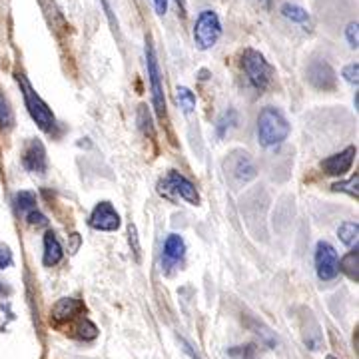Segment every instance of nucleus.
<instances>
[{"label":"nucleus","mask_w":359,"mask_h":359,"mask_svg":"<svg viewBox=\"0 0 359 359\" xmlns=\"http://www.w3.org/2000/svg\"><path fill=\"white\" fill-rule=\"evenodd\" d=\"M228 355L231 359H256L257 351L254 344H248V346H236L228 349Z\"/></svg>","instance_id":"22"},{"label":"nucleus","mask_w":359,"mask_h":359,"mask_svg":"<svg viewBox=\"0 0 359 359\" xmlns=\"http://www.w3.org/2000/svg\"><path fill=\"white\" fill-rule=\"evenodd\" d=\"M358 184H359V178H358V174H355L353 178H349L347 182H337V184H334L332 188H334V192H346L349 194L351 198H358L359 196Z\"/></svg>","instance_id":"23"},{"label":"nucleus","mask_w":359,"mask_h":359,"mask_svg":"<svg viewBox=\"0 0 359 359\" xmlns=\"http://www.w3.org/2000/svg\"><path fill=\"white\" fill-rule=\"evenodd\" d=\"M242 68H244L245 76L250 80V84L254 86L256 90H266L271 82V66L269 62L264 58L262 52L254 50V48H248L242 54Z\"/></svg>","instance_id":"3"},{"label":"nucleus","mask_w":359,"mask_h":359,"mask_svg":"<svg viewBox=\"0 0 359 359\" xmlns=\"http://www.w3.org/2000/svg\"><path fill=\"white\" fill-rule=\"evenodd\" d=\"M358 233H359L358 222H344V224L339 226V230H337L339 240H341L346 245H358Z\"/></svg>","instance_id":"19"},{"label":"nucleus","mask_w":359,"mask_h":359,"mask_svg":"<svg viewBox=\"0 0 359 359\" xmlns=\"http://www.w3.org/2000/svg\"><path fill=\"white\" fill-rule=\"evenodd\" d=\"M337 252L332 244L327 242H320L316 248V271H318V278L321 282H332L337 276Z\"/></svg>","instance_id":"7"},{"label":"nucleus","mask_w":359,"mask_h":359,"mask_svg":"<svg viewBox=\"0 0 359 359\" xmlns=\"http://www.w3.org/2000/svg\"><path fill=\"white\" fill-rule=\"evenodd\" d=\"M22 166L32 174H44L46 172L48 160H46V150H44L42 142L30 140L26 144L25 152H22Z\"/></svg>","instance_id":"10"},{"label":"nucleus","mask_w":359,"mask_h":359,"mask_svg":"<svg viewBox=\"0 0 359 359\" xmlns=\"http://www.w3.org/2000/svg\"><path fill=\"white\" fill-rule=\"evenodd\" d=\"M262 2H264L266 6H269V4H271V0H262Z\"/></svg>","instance_id":"31"},{"label":"nucleus","mask_w":359,"mask_h":359,"mask_svg":"<svg viewBox=\"0 0 359 359\" xmlns=\"http://www.w3.org/2000/svg\"><path fill=\"white\" fill-rule=\"evenodd\" d=\"M76 332H78L76 335L80 337V339H94V337L98 335V330H96V325H94V323H92L90 320H86V318H84V320L78 323Z\"/></svg>","instance_id":"24"},{"label":"nucleus","mask_w":359,"mask_h":359,"mask_svg":"<svg viewBox=\"0 0 359 359\" xmlns=\"http://www.w3.org/2000/svg\"><path fill=\"white\" fill-rule=\"evenodd\" d=\"M178 4H180V8H182V13L186 11V2L184 0H178Z\"/></svg>","instance_id":"30"},{"label":"nucleus","mask_w":359,"mask_h":359,"mask_svg":"<svg viewBox=\"0 0 359 359\" xmlns=\"http://www.w3.org/2000/svg\"><path fill=\"white\" fill-rule=\"evenodd\" d=\"M308 80L320 90H334L337 76L335 70L325 60H318L308 68Z\"/></svg>","instance_id":"11"},{"label":"nucleus","mask_w":359,"mask_h":359,"mask_svg":"<svg viewBox=\"0 0 359 359\" xmlns=\"http://www.w3.org/2000/svg\"><path fill=\"white\" fill-rule=\"evenodd\" d=\"M65 256V250L58 242L56 233L54 231H46L44 233V256H42V262L46 268H52L56 264H60V259Z\"/></svg>","instance_id":"14"},{"label":"nucleus","mask_w":359,"mask_h":359,"mask_svg":"<svg viewBox=\"0 0 359 359\" xmlns=\"http://www.w3.org/2000/svg\"><path fill=\"white\" fill-rule=\"evenodd\" d=\"M82 302L76 297H62L54 304L52 308V320L56 323H66V321H72L76 316L82 313Z\"/></svg>","instance_id":"12"},{"label":"nucleus","mask_w":359,"mask_h":359,"mask_svg":"<svg viewBox=\"0 0 359 359\" xmlns=\"http://www.w3.org/2000/svg\"><path fill=\"white\" fill-rule=\"evenodd\" d=\"M18 84L22 88V96H25L28 114L32 116V120L39 124L40 130L50 132L54 128V124H56V118H54L52 110L48 108V104L40 98L39 94H36V90L32 88V84L28 82V78L22 76V74H18Z\"/></svg>","instance_id":"2"},{"label":"nucleus","mask_w":359,"mask_h":359,"mask_svg":"<svg viewBox=\"0 0 359 359\" xmlns=\"http://www.w3.org/2000/svg\"><path fill=\"white\" fill-rule=\"evenodd\" d=\"M282 14L287 20H292V22H297V25H309V14L306 13L302 6H297V4H283Z\"/></svg>","instance_id":"20"},{"label":"nucleus","mask_w":359,"mask_h":359,"mask_svg":"<svg viewBox=\"0 0 359 359\" xmlns=\"http://www.w3.org/2000/svg\"><path fill=\"white\" fill-rule=\"evenodd\" d=\"M222 36V22L214 11H202L194 25V44L200 50H210Z\"/></svg>","instance_id":"4"},{"label":"nucleus","mask_w":359,"mask_h":359,"mask_svg":"<svg viewBox=\"0 0 359 359\" xmlns=\"http://www.w3.org/2000/svg\"><path fill=\"white\" fill-rule=\"evenodd\" d=\"M176 102H178V106L186 112V114H190L194 108H196V96H194V92L190 88L180 86V88L176 90Z\"/></svg>","instance_id":"21"},{"label":"nucleus","mask_w":359,"mask_h":359,"mask_svg":"<svg viewBox=\"0 0 359 359\" xmlns=\"http://www.w3.org/2000/svg\"><path fill=\"white\" fill-rule=\"evenodd\" d=\"M184 254H186V242L180 238L178 233L168 236L166 242H164V259L168 264H178Z\"/></svg>","instance_id":"15"},{"label":"nucleus","mask_w":359,"mask_h":359,"mask_svg":"<svg viewBox=\"0 0 359 359\" xmlns=\"http://www.w3.org/2000/svg\"><path fill=\"white\" fill-rule=\"evenodd\" d=\"M358 266H359V254H358V245H355V250H351L347 256L341 257V262L337 264V269H341L349 280L358 282L359 280Z\"/></svg>","instance_id":"16"},{"label":"nucleus","mask_w":359,"mask_h":359,"mask_svg":"<svg viewBox=\"0 0 359 359\" xmlns=\"http://www.w3.org/2000/svg\"><path fill=\"white\" fill-rule=\"evenodd\" d=\"M25 219L30 224V226H46L48 224V219L44 214H40L39 210H32L30 214H26Z\"/></svg>","instance_id":"25"},{"label":"nucleus","mask_w":359,"mask_h":359,"mask_svg":"<svg viewBox=\"0 0 359 359\" xmlns=\"http://www.w3.org/2000/svg\"><path fill=\"white\" fill-rule=\"evenodd\" d=\"M14 126V110L6 94L0 92V130H11Z\"/></svg>","instance_id":"18"},{"label":"nucleus","mask_w":359,"mask_h":359,"mask_svg":"<svg viewBox=\"0 0 359 359\" xmlns=\"http://www.w3.org/2000/svg\"><path fill=\"white\" fill-rule=\"evenodd\" d=\"M346 36L347 42L351 48H358V22H349L346 28Z\"/></svg>","instance_id":"28"},{"label":"nucleus","mask_w":359,"mask_h":359,"mask_svg":"<svg viewBox=\"0 0 359 359\" xmlns=\"http://www.w3.org/2000/svg\"><path fill=\"white\" fill-rule=\"evenodd\" d=\"M0 292H2V287H0Z\"/></svg>","instance_id":"33"},{"label":"nucleus","mask_w":359,"mask_h":359,"mask_svg":"<svg viewBox=\"0 0 359 359\" xmlns=\"http://www.w3.org/2000/svg\"><path fill=\"white\" fill-rule=\"evenodd\" d=\"M230 172L231 176L240 182H250L252 178H256V166L252 162V158L245 152H238L230 158Z\"/></svg>","instance_id":"13"},{"label":"nucleus","mask_w":359,"mask_h":359,"mask_svg":"<svg viewBox=\"0 0 359 359\" xmlns=\"http://www.w3.org/2000/svg\"><path fill=\"white\" fill-rule=\"evenodd\" d=\"M325 359H335V358H334V355H327V358H325Z\"/></svg>","instance_id":"32"},{"label":"nucleus","mask_w":359,"mask_h":359,"mask_svg":"<svg viewBox=\"0 0 359 359\" xmlns=\"http://www.w3.org/2000/svg\"><path fill=\"white\" fill-rule=\"evenodd\" d=\"M290 136V122L285 120L282 110L266 106L257 116V142L264 148L280 146Z\"/></svg>","instance_id":"1"},{"label":"nucleus","mask_w":359,"mask_h":359,"mask_svg":"<svg viewBox=\"0 0 359 359\" xmlns=\"http://www.w3.org/2000/svg\"><path fill=\"white\" fill-rule=\"evenodd\" d=\"M146 66H148V78H150V90H152V104L158 118L166 116V98H164V88H162V72L158 66L154 46L150 40H146Z\"/></svg>","instance_id":"5"},{"label":"nucleus","mask_w":359,"mask_h":359,"mask_svg":"<svg viewBox=\"0 0 359 359\" xmlns=\"http://www.w3.org/2000/svg\"><path fill=\"white\" fill-rule=\"evenodd\" d=\"M344 78H346L347 82H351V84H358V74H359V66L358 62H351V65H347L344 68Z\"/></svg>","instance_id":"26"},{"label":"nucleus","mask_w":359,"mask_h":359,"mask_svg":"<svg viewBox=\"0 0 359 359\" xmlns=\"http://www.w3.org/2000/svg\"><path fill=\"white\" fill-rule=\"evenodd\" d=\"M14 205H16V212L18 214H30L32 210H39L36 208V196L32 192H28V190H22V192H18L14 196Z\"/></svg>","instance_id":"17"},{"label":"nucleus","mask_w":359,"mask_h":359,"mask_svg":"<svg viewBox=\"0 0 359 359\" xmlns=\"http://www.w3.org/2000/svg\"><path fill=\"white\" fill-rule=\"evenodd\" d=\"M90 226L100 231H116L120 228V214L110 202H100L90 214Z\"/></svg>","instance_id":"8"},{"label":"nucleus","mask_w":359,"mask_h":359,"mask_svg":"<svg viewBox=\"0 0 359 359\" xmlns=\"http://www.w3.org/2000/svg\"><path fill=\"white\" fill-rule=\"evenodd\" d=\"M154 2V8L158 14H166L168 11V0H152Z\"/></svg>","instance_id":"29"},{"label":"nucleus","mask_w":359,"mask_h":359,"mask_svg":"<svg viewBox=\"0 0 359 359\" xmlns=\"http://www.w3.org/2000/svg\"><path fill=\"white\" fill-rule=\"evenodd\" d=\"M11 264H13V252H11V248L0 244V269L8 268Z\"/></svg>","instance_id":"27"},{"label":"nucleus","mask_w":359,"mask_h":359,"mask_svg":"<svg viewBox=\"0 0 359 359\" xmlns=\"http://www.w3.org/2000/svg\"><path fill=\"white\" fill-rule=\"evenodd\" d=\"M358 154V148L355 146H347L346 150H341L339 154L330 156L321 162V170L330 176H344L347 174L351 166H353V160Z\"/></svg>","instance_id":"9"},{"label":"nucleus","mask_w":359,"mask_h":359,"mask_svg":"<svg viewBox=\"0 0 359 359\" xmlns=\"http://www.w3.org/2000/svg\"><path fill=\"white\" fill-rule=\"evenodd\" d=\"M160 192L168 196V198L178 196V198L186 200L188 204L192 205L200 204V194L196 190V186L186 176H182L180 172H174V170L168 172L166 178L160 182Z\"/></svg>","instance_id":"6"}]
</instances>
